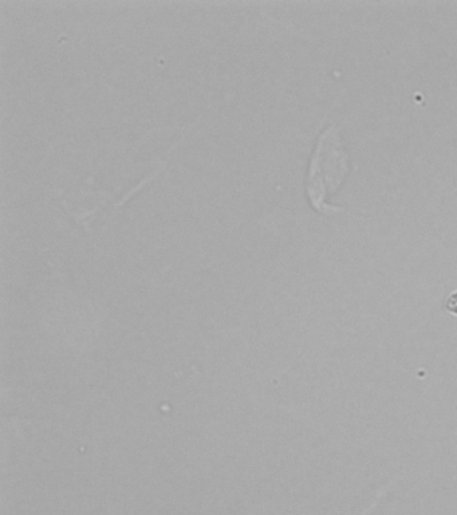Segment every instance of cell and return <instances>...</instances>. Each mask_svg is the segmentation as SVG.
<instances>
[{
    "label": "cell",
    "mask_w": 457,
    "mask_h": 515,
    "mask_svg": "<svg viewBox=\"0 0 457 515\" xmlns=\"http://www.w3.org/2000/svg\"><path fill=\"white\" fill-rule=\"evenodd\" d=\"M444 310L449 314H453V316H457V289L445 298Z\"/></svg>",
    "instance_id": "cell-1"
}]
</instances>
